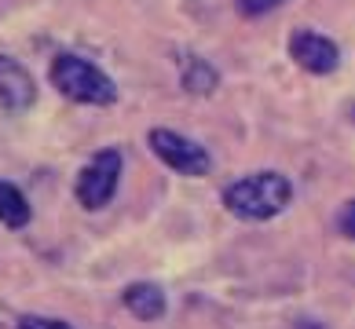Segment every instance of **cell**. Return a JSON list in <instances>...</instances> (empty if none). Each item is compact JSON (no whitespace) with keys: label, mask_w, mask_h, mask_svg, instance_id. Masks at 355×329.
Wrapping results in <instances>:
<instances>
[{"label":"cell","mask_w":355,"mask_h":329,"mask_svg":"<svg viewBox=\"0 0 355 329\" xmlns=\"http://www.w3.org/2000/svg\"><path fill=\"white\" fill-rule=\"evenodd\" d=\"M293 197V187L282 172H253L245 179H234L223 190V205L231 216L249 220V223H264L271 216H279Z\"/></svg>","instance_id":"cell-1"},{"label":"cell","mask_w":355,"mask_h":329,"mask_svg":"<svg viewBox=\"0 0 355 329\" xmlns=\"http://www.w3.org/2000/svg\"><path fill=\"white\" fill-rule=\"evenodd\" d=\"M51 85L59 88V96H67L73 103H88V107H110L117 99V88L99 66H92L88 59L73 55V51H62V55L51 59Z\"/></svg>","instance_id":"cell-2"},{"label":"cell","mask_w":355,"mask_h":329,"mask_svg":"<svg viewBox=\"0 0 355 329\" xmlns=\"http://www.w3.org/2000/svg\"><path fill=\"white\" fill-rule=\"evenodd\" d=\"M117 183H121V154L117 150H99L92 161L81 168V176H77V202H81L85 208H103L114 197Z\"/></svg>","instance_id":"cell-3"},{"label":"cell","mask_w":355,"mask_h":329,"mask_svg":"<svg viewBox=\"0 0 355 329\" xmlns=\"http://www.w3.org/2000/svg\"><path fill=\"white\" fill-rule=\"evenodd\" d=\"M150 150L157 154V161H165L173 172H183V176H205L213 168V157H209L198 143L180 136L173 128H150Z\"/></svg>","instance_id":"cell-4"},{"label":"cell","mask_w":355,"mask_h":329,"mask_svg":"<svg viewBox=\"0 0 355 329\" xmlns=\"http://www.w3.org/2000/svg\"><path fill=\"white\" fill-rule=\"evenodd\" d=\"M289 55L300 70L308 73H334L337 62H340V51L330 37L315 33V30H297L289 37Z\"/></svg>","instance_id":"cell-5"},{"label":"cell","mask_w":355,"mask_h":329,"mask_svg":"<svg viewBox=\"0 0 355 329\" xmlns=\"http://www.w3.org/2000/svg\"><path fill=\"white\" fill-rule=\"evenodd\" d=\"M37 103V81L33 73L26 70L19 59L11 55H0V107L19 114V110H30Z\"/></svg>","instance_id":"cell-6"},{"label":"cell","mask_w":355,"mask_h":329,"mask_svg":"<svg viewBox=\"0 0 355 329\" xmlns=\"http://www.w3.org/2000/svg\"><path fill=\"white\" fill-rule=\"evenodd\" d=\"M121 300H125V308L132 311L136 319H143V322H154V319H162V314H165V293L154 282L128 285Z\"/></svg>","instance_id":"cell-7"},{"label":"cell","mask_w":355,"mask_h":329,"mask_svg":"<svg viewBox=\"0 0 355 329\" xmlns=\"http://www.w3.org/2000/svg\"><path fill=\"white\" fill-rule=\"evenodd\" d=\"M0 223L11 231H22L26 223H30V202H26V194L8 179H0Z\"/></svg>","instance_id":"cell-8"},{"label":"cell","mask_w":355,"mask_h":329,"mask_svg":"<svg viewBox=\"0 0 355 329\" xmlns=\"http://www.w3.org/2000/svg\"><path fill=\"white\" fill-rule=\"evenodd\" d=\"M183 88L205 96V91L216 88V70L209 62H202L198 55H187V59H183Z\"/></svg>","instance_id":"cell-9"},{"label":"cell","mask_w":355,"mask_h":329,"mask_svg":"<svg viewBox=\"0 0 355 329\" xmlns=\"http://www.w3.org/2000/svg\"><path fill=\"white\" fill-rule=\"evenodd\" d=\"M282 0H239V11L245 19H260V15H268V11H275Z\"/></svg>","instance_id":"cell-10"},{"label":"cell","mask_w":355,"mask_h":329,"mask_svg":"<svg viewBox=\"0 0 355 329\" xmlns=\"http://www.w3.org/2000/svg\"><path fill=\"white\" fill-rule=\"evenodd\" d=\"M19 329H73V326L59 322V319H37V314H26V319L19 322Z\"/></svg>","instance_id":"cell-11"},{"label":"cell","mask_w":355,"mask_h":329,"mask_svg":"<svg viewBox=\"0 0 355 329\" xmlns=\"http://www.w3.org/2000/svg\"><path fill=\"white\" fill-rule=\"evenodd\" d=\"M337 227H340V234H348V238H355V202H348L345 208H340Z\"/></svg>","instance_id":"cell-12"}]
</instances>
